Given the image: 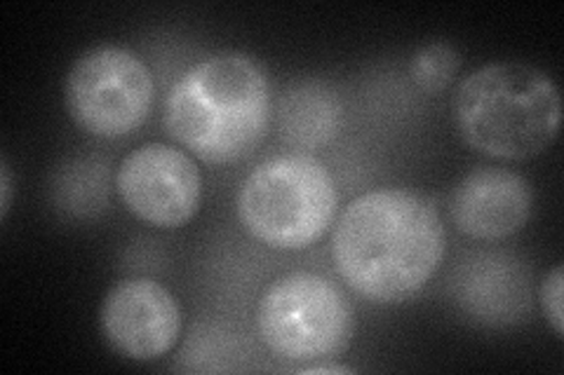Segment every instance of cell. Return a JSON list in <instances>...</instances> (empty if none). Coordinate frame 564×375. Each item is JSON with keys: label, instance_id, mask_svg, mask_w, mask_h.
<instances>
[{"label": "cell", "instance_id": "cell-14", "mask_svg": "<svg viewBox=\"0 0 564 375\" xmlns=\"http://www.w3.org/2000/svg\"><path fill=\"white\" fill-rule=\"evenodd\" d=\"M12 169L8 165V159L3 157V163H0V219H6L12 207Z\"/></svg>", "mask_w": 564, "mask_h": 375}, {"label": "cell", "instance_id": "cell-8", "mask_svg": "<svg viewBox=\"0 0 564 375\" xmlns=\"http://www.w3.org/2000/svg\"><path fill=\"white\" fill-rule=\"evenodd\" d=\"M101 331L109 345L132 362H155L182 335V308L174 294L151 277L120 279L101 302Z\"/></svg>", "mask_w": 564, "mask_h": 375}, {"label": "cell", "instance_id": "cell-2", "mask_svg": "<svg viewBox=\"0 0 564 375\" xmlns=\"http://www.w3.org/2000/svg\"><path fill=\"white\" fill-rule=\"evenodd\" d=\"M167 134L207 165H236L269 134L271 82L245 52H217L193 64L165 99Z\"/></svg>", "mask_w": 564, "mask_h": 375}, {"label": "cell", "instance_id": "cell-11", "mask_svg": "<svg viewBox=\"0 0 564 375\" xmlns=\"http://www.w3.org/2000/svg\"><path fill=\"white\" fill-rule=\"evenodd\" d=\"M341 130V101L337 92L315 78L296 80L280 99V136L292 148L317 151Z\"/></svg>", "mask_w": 564, "mask_h": 375}, {"label": "cell", "instance_id": "cell-13", "mask_svg": "<svg viewBox=\"0 0 564 375\" xmlns=\"http://www.w3.org/2000/svg\"><path fill=\"white\" fill-rule=\"evenodd\" d=\"M562 287H564V271L562 265H553L549 275L543 277L539 298H541V308L545 319H549L551 329L555 331L557 338L564 335V300H562Z\"/></svg>", "mask_w": 564, "mask_h": 375}, {"label": "cell", "instance_id": "cell-12", "mask_svg": "<svg viewBox=\"0 0 564 375\" xmlns=\"http://www.w3.org/2000/svg\"><path fill=\"white\" fill-rule=\"evenodd\" d=\"M462 70V52L447 41H433L419 47L410 62V76L426 95H440Z\"/></svg>", "mask_w": 564, "mask_h": 375}, {"label": "cell", "instance_id": "cell-7", "mask_svg": "<svg viewBox=\"0 0 564 375\" xmlns=\"http://www.w3.org/2000/svg\"><path fill=\"white\" fill-rule=\"evenodd\" d=\"M116 190L139 221L153 228H182L203 200V174L191 153L153 141L118 165Z\"/></svg>", "mask_w": 564, "mask_h": 375}, {"label": "cell", "instance_id": "cell-9", "mask_svg": "<svg viewBox=\"0 0 564 375\" xmlns=\"http://www.w3.org/2000/svg\"><path fill=\"white\" fill-rule=\"evenodd\" d=\"M534 190L513 169L482 165L462 176L449 195V217L462 235L501 242L518 235L532 219Z\"/></svg>", "mask_w": 564, "mask_h": 375}, {"label": "cell", "instance_id": "cell-1", "mask_svg": "<svg viewBox=\"0 0 564 375\" xmlns=\"http://www.w3.org/2000/svg\"><path fill=\"white\" fill-rule=\"evenodd\" d=\"M445 223L435 205L408 188L358 195L332 230V261L358 296L395 306L416 296L443 265Z\"/></svg>", "mask_w": 564, "mask_h": 375}, {"label": "cell", "instance_id": "cell-6", "mask_svg": "<svg viewBox=\"0 0 564 375\" xmlns=\"http://www.w3.org/2000/svg\"><path fill=\"white\" fill-rule=\"evenodd\" d=\"M64 101L80 130L99 139H120L139 130L151 115L155 82L137 52L97 45L70 64Z\"/></svg>", "mask_w": 564, "mask_h": 375}, {"label": "cell", "instance_id": "cell-5", "mask_svg": "<svg viewBox=\"0 0 564 375\" xmlns=\"http://www.w3.org/2000/svg\"><path fill=\"white\" fill-rule=\"evenodd\" d=\"M257 331L275 356L294 364L327 362L352 338V308L329 279L296 271L278 277L261 294Z\"/></svg>", "mask_w": 564, "mask_h": 375}, {"label": "cell", "instance_id": "cell-15", "mask_svg": "<svg viewBox=\"0 0 564 375\" xmlns=\"http://www.w3.org/2000/svg\"><path fill=\"white\" fill-rule=\"evenodd\" d=\"M299 373H334V375H339V373H352V368L350 366H344V364H325V362H313V364H306V366H302L299 368Z\"/></svg>", "mask_w": 564, "mask_h": 375}, {"label": "cell", "instance_id": "cell-10", "mask_svg": "<svg viewBox=\"0 0 564 375\" xmlns=\"http://www.w3.org/2000/svg\"><path fill=\"white\" fill-rule=\"evenodd\" d=\"M449 291L468 317L487 327L518 324L532 308L527 265L513 254H478L456 265Z\"/></svg>", "mask_w": 564, "mask_h": 375}, {"label": "cell", "instance_id": "cell-3", "mask_svg": "<svg viewBox=\"0 0 564 375\" xmlns=\"http://www.w3.org/2000/svg\"><path fill=\"white\" fill-rule=\"evenodd\" d=\"M452 113L466 146L520 163L553 146L562 99L545 70L524 62H491L456 85Z\"/></svg>", "mask_w": 564, "mask_h": 375}, {"label": "cell", "instance_id": "cell-4", "mask_svg": "<svg viewBox=\"0 0 564 375\" xmlns=\"http://www.w3.org/2000/svg\"><path fill=\"white\" fill-rule=\"evenodd\" d=\"M339 209L329 169L306 153L275 155L250 172L236 211L250 235L280 252H302L321 242Z\"/></svg>", "mask_w": 564, "mask_h": 375}]
</instances>
